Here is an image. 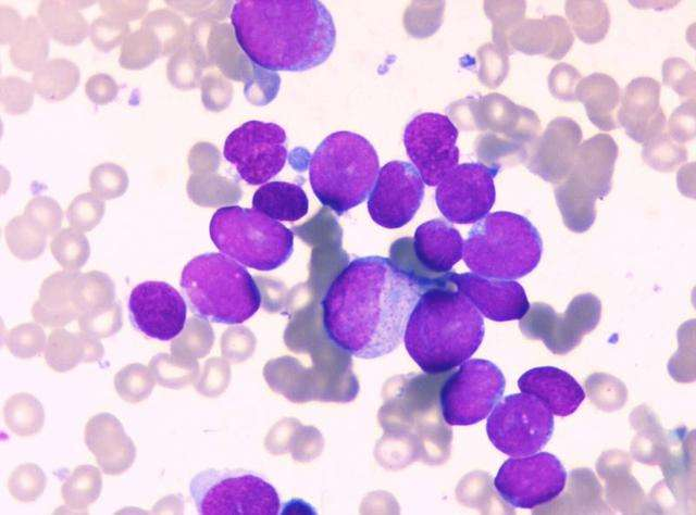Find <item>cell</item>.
<instances>
[{
  "instance_id": "cell-4",
  "label": "cell",
  "mask_w": 696,
  "mask_h": 515,
  "mask_svg": "<svg viewBox=\"0 0 696 515\" xmlns=\"http://www.w3.org/2000/svg\"><path fill=\"white\" fill-rule=\"evenodd\" d=\"M380 162L363 136L340 130L328 135L313 152L309 180L319 201L337 215L362 203L370 194Z\"/></svg>"
},
{
  "instance_id": "cell-1",
  "label": "cell",
  "mask_w": 696,
  "mask_h": 515,
  "mask_svg": "<svg viewBox=\"0 0 696 515\" xmlns=\"http://www.w3.org/2000/svg\"><path fill=\"white\" fill-rule=\"evenodd\" d=\"M438 278H426L383 256L357 258L328 286L322 301L327 339L359 359H376L401 342L420 296Z\"/></svg>"
},
{
  "instance_id": "cell-32",
  "label": "cell",
  "mask_w": 696,
  "mask_h": 515,
  "mask_svg": "<svg viewBox=\"0 0 696 515\" xmlns=\"http://www.w3.org/2000/svg\"><path fill=\"white\" fill-rule=\"evenodd\" d=\"M46 476L42 469L32 463L16 467L8 480L11 495L20 502L35 501L46 488Z\"/></svg>"
},
{
  "instance_id": "cell-34",
  "label": "cell",
  "mask_w": 696,
  "mask_h": 515,
  "mask_svg": "<svg viewBox=\"0 0 696 515\" xmlns=\"http://www.w3.org/2000/svg\"><path fill=\"white\" fill-rule=\"evenodd\" d=\"M581 80V75L573 66L560 63L551 71L549 86L551 93L562 101L576 99L575 89Z\"/></svg>"
},
{
  "instance_id": "cell-26",
  "label": "cell",
  "mask_w": 696,
  "mask_h": 515,
  "mask_svg": "<svg viewBox=\"0 0 696 515\" xmlns=\"http://www.w3.org/2000/svg\"><path fill=\"white\" fill-rule=\"evenodd\" d=\"M252 206L274 221L296 222L308 213L304 190L287 181H270L258 188Z\"/></svg>"
},
{
  "instance_id": "cell-3",
  "label": "cell",
  "mask_w": 696,
  "mask_h": 515,
  "mask_svg": "<svg viewBox=\"0 0 696 515\" xmlns=\"http://www.w3.org/2000/svg\"><path fill=\"white\" fill-rule=\"evenodd\" d=\"M446 274L418 299L406 325L403 341L410 357L426 374L459 366L478 349L484 321Z\"/></svg>"
},
{
  "instance_id": "cell-7",
  "label": "cell",
  "mask_w": 696,
  "mask_h": 515,
  "mask_svg": "<svg viewBox=\"0 0 696 515\" xmlns=\"http://www.w3.org/2000/svg\"><path fill=\"white\" fill-rule=\"evenodd\" d=\"M209 231L221 253L257 271L278 268L294 250L293 231L253 208L219 209Z\"/></svg>"
},
{
  "instance_id": "cell-17",
  "label": "cell",
  "mask_w": 696,
  "mask_h": 515,
  "mask_svg": "<svg viewBox=\"0 0 696 515\" xmlns=\"http://www.w3.org/2000/svg\"><path fill=\"white\" fill-rule=\"evenodd\" d=\"M533 316L524 325L530 337L542 339L556 354H566L580 344L583 337L597 326L600 300L593 293L574 297L562 314H556L546 304H534Z\"/></svg>"
},
{
  "instance_id": "cell-19",
  "label": "cell",
  "mask_w": 696,
  "mask_h": 515,
  "mask_svg": "<svg viewBox=\"0 0 696 515\" xmlns=\"http://www.w3.org/2000/svg\"><path fill=\"white\" fill-rule=\"evenodd\" d=\"M446 277L490 321L522 319L530 311L523 287L513 279L490 278L474 273H449Z\"/></svg>"
},
{
  "instance_id": "cell-29",
  "label": "cell",
  "mask_w": 696,
  "mask_h": 515,
  "mask_svg": "<svg viewBox=\"0 0 696 515\" xmlns=\"http://www.w3.org/2000/svg\"><path fill=\"white\" fill-rule=\"evenodd\" d=\"M3 414L8 428L21 437L37 434L45 422V411L41 403L34 395L24 392L8 399Z\"/></svg>"
},
{
  "instance_id": "cell-35",
  "label": "cell",
  "mask_w": 696,
  "mask_h": 515,
  "mask_svg": "<svg viewBox=\"0 0 696 515\" xmlns=\"http://www.w3.org/2000/svg\"><path fill=\"white\" fill-rule=\"evenodd\" d=\"M694 101L684 103L675 110L669 122V136L676 142H684L694 137Z\"/></svg>"
},
{
  "instance_id": "cell-5",
  "label": "cell",
  "mask_w": 696,
  "mask_h": 515,
  "mask_svg": "<svg viewBox=\"0 0 696 515\" xmlns=\"http://www.w3.org/2000/svg\"><path fill=\"white\" fill-rule=\"evenodd\" d=\"M181 287L192 313L212 323L241 324L261 304L252 276L223 253L209 252L191 259L183 268Z\"/></svg>"
},
{
  "instance_id": "cell-25",
  "label": "cell",
  "mask_w": 696,
  "mask_h": 515,
  "mask_svg": "<svg viewBox=\"0 0 696 515\" xmlns=\"http://www.w3.org/2000/svg\"><path fill=\"white\" fill-rule=\"evenodd\" d=\"M575 97L585 106L589 121L602 130L616 129L620 89L617 81L602 73H593L581 79Z\"/></svg>"
},
{
  "instance_id": "cell-30",
  "label": "cell",
  "mask_w": 696,
  "mask_h": 515,
  "mask_svg": "<svg viewBox=\"0 0 696 515\" xmlns=\"http://www.w3.org/2000/svg\"><path fill=\"white\" fill-rule=\"evenodd\" d=\"M101 488L100 472L91 465H80L67 477L61 492L67 505L86 508L98 499Z\"/></svg>"
},
{
  "instance_id": "cell-22",
  "label": "cell",
  "mask_w": 696,
  "mask_h": 515,
  "mask_svg": "<svg viewBox=\"0 0 696 515\" xmlns=\"http://www.w3.org/2000/svg\"><path fill=\"white\" fill-rule=\"evenodd\" d=\"M582 140L580 125L569 117H557L542 136L532 169L545 180L558 184L570 172Z\"/></svg>"
},
{
  "instance_id": "cell-33",
  "label": "cell",
  "mask_w": 696,
  "mask_h": 515,
  "mask_svg": "<svg viewBox=\"0 0 696 515\" xmlns=\"http://www.w3.org/2000/svg\"><path fill=\"white\" fill-rule=\"evenodd\" d=\"M145 367L132 364L121 369L115 376V389L126 402L137 403L146 399L151 390Z\"/></svg>"
},
{
  "instance_id": "cell-6",
  "label": "cell",
  "mask_w": 696,
  "mask_h": 515,
  "mask_svg": "<svg viewBox=\"0 0 696 515\" xmlns=\"http://www.w3.org/2000/svg\"><path fill=\"white\" fill-rule=\"evenodd\" d=\"M543 243L524 216L494 212L478 221L463 243V261L474 273L498 279H518L539 263Z\"/></svg>"
},
{
  "instance_id": "cell-13",
  "label": "cell",
  "mask_w": 696,
  "mask_h": 515,
  "mask_svg": "<svg viewBox=\"0 0 696 515\" xmlns=\"http://www.w3.org/2000/svg\"><path fill=\"white\" fill-rule=\"evenodd\" d=\"M223 155L247 184H264L285 165L286 133L275 123L248 121L227 136Z\"/></svg>"
},
{
  "instance_id": "cell-21",
  "label": "cell",
  "mask_w": 696,
  "mask_h": 515,
  "mask_svg": "<svg viewBox=\"0 0 696 515\" xmlns=\"http://www.w3.org/2000/svg\"><path fill=\"white\" fill-rule=\"evenodd\" d=\"M84 438L104 474L116 476L133 465L135 444L114 415L99 413L91 416L85 426Z\"/></svg>"
},
{
  "instance_id": "cell-24",
  "label": "cell",
  "mask_w": 696,
  "mask_h": 515,
  "mask_svg": "<svg viewBox=\"0 0 696 515\" xmlns=\"http://www.w3.org/2000/svg\"><path fill=\"white\" fill-rule=\"evenodd\" d=\"M463 243L460 233L451 224L434 218L418 226L412 250L425 269L446 274L462 258Z\"/></svg>"
},
{
  "instance_id": "cell-20",
  "label": "cell",
  "mask_w": 696,
  "mask_h": 515,
  "mask_svg": "<svg viewBox=\"0 0 696 515\" xmlns=\"http://www.w3.org/2000/svg\"><path fill=\"white\" fill-rule=\"evenodd\" d=\"M659 100L660 84L650 77H637L626 86L617 120L633 140L646 143L663 133L666 116Z\"/></svg>"
},
{
  "instance_id": "cell-16",
  "label": "cell",
  "mask_w": 696,
  "mask_h": 515,
  "mask_svg": "<svg viewBox=\"0 0 696 515\" xmlns=\"http://www.w3.org/2000/svg\"><path fill=\"white\" fill-rule=\"evenodd\" d=\"M423 197L424 183L417 168L407 162L391 161L378 171L368 210L377 225L396 229L413 218Z\"/></svg>"
},
{
  "instance_id": "cell-28",
  "label": "cell",
  "mask_w": 696,
  "mask_h": 515,
  "mask_svg": "<svg viewBox=\"0 0 696 515\" xmlns=\"http://www.w3.org/2000/svg\"><path fill=\"white\" fill-rule=\"evenodd\" d=\"M79 80L75 64L66 60H53L41 65L34 74L37 92L48 100H60L72 93Z\"/></svg>"
},
{
  "instance_id": "cell-12",
  "label": "cell",
  "mask_w": 696,
  "mask_h": 515,
  "mask_svg": "<svg viewBox=\"0 0 696 515\" xmlns=\"http://www.w3.org/2000/svg\"><path fill=\"white\" fill-rule=\"evenodd\" d=\"M566 480L560 461L548 452H539L507 460L494 479V487L507 504L532 510L556 499Z\"/></svg>"
},
{
  "instance_id": "cell-23",
  "label": "cell",
  "mask_w": 696,
  "mask_h": 515,
  "mask_svg": "<svg viewBox=\"0 0 696 515\" xmlns=\"http://www.w3.org/2000/svg\"><path fill=\"white\" fill-rule=\"evenodd\" d=\"M521 392L542 401L552 414L568 416L585 399L581 385L567 372L552 366L535 367L518 380Z\"/></svg>"
},
{
  "instance_id": "cell-9",
  "label": "cell",
  "mask_w": 696,
  "mask_h": 515,
  "mask_svg": "<svg viewBox=\"0 0 696 515\" xmlns=\"http://www.w3.org/2000/svg\"><path fill=\"white\" fill-rule=\"evenodd\" d=\"M189 493L202 515H276L281 511L276 489L251 470H201L190 480Z\"/></svg>"
},
{
  "instance_id": "cell-18",
  "label": "cell",
  "mask_w": 696,
  "mask_h": 515,
  "mask_svg": "<svg viewBox=\"0 0 696 515\" xmlns=\"http://www.w3.org/2000/svg\"><path fill=\"white\" fill-rule=\"evenodd\" d=\"M133 325L144 335L167 341L184 329L187 306L179 292L164 281L138 284L128 298Z\"/></svg>"
},
{
  "instance_id": "cell-15",
  "label": "cell",
  "mask_w": 696,
  "mask_h": 515,
  "mask_svg": "<svg viewBox=\"0 0 696 515\" xmlns=\"http://www.w3.org/2000/svg\"><path fill=\"white\" fill-rule=\"evenodd\" d=\"M498 171V165L478 162L457 165L435 191L442 214L457 224H472L484 218L496 199L494 178Z\"/></svg>"
},
{
  "instance_id": "cell-10",
  "label": "cell",
  "mask_w": 696,
  "mask_h": 515,
  "mask_svg": "<svg viewBox=\"0 0 696 515\" xmlns=\"http://www.w3.org/2000/svg\"><path fill=\"white\" fill-rule=\"evenodd\" d=\"M552 431L551 411L524 392L499 401L486 423V432L494 447L513 457L536 453L549 441Z\"/></svg>"
},
{
  "instance_id": "cell-36",
  "label": "cell",
  "mask_w": 696,
  "mask_h": 515,
  "mask_svg": "<svg viewBox=\"0 0 696 515\" xmlns=\"http://www.w3.org/2000/svg\"><path fill=\"white\" fill-rule=\"evenodd\" d=\"M664 81L671 86L676 93L687 96L682 83L694 85V72L682 59H668L663 64Z\"/></svg>"
},
{
  "instance_id": "cell-11",
  "label": "cell",
  "mask_w": 696,
  "mask_h": 515,
  "mask_svg": "<svg viewBox=\"0 0 696 515\" xmlns=\"http://www.w3.org/2000/svg\"><path fill=\"white\" fill-rule=\"evenodd\" d=\"M506 379L492 362L467 360L442 386L439 406L448 425L468 426L484 419L500 401Z\"/></svg>"
},
{
  "instance_id": "cell-31",
  "label": "cell",
  "mask_w": 696,
  "mask_h": 515,
  "mask_svg": "<svg viewBox=\"0 0 696 515\" xmlns=\"http://www.w3.org/2000/svg\"><path fill=\"white\" fill-rule=\"evenodd\" d=\"M643 159L659 172H671L686 160V150L664 131L644 143Z\"/></svg>"
},
{
  "instance_id": "cell-8",
  "label": "cell",
  "mask_w": 696,
  "mask_h": 515,
  "mask_svg": "<svg viewBox=\"0 0 696 515\" xmlns=\"http://www.w3.org/2000/svg\"><path fill=\"white\" fill-rule=\"evenodd\" d=\"M618 146L607 134H597L580 143L569 174L555 187V197L564 225L584 233L596 218V199L611 189Z\"/></svg>"
},
{
  "instance_id": "cell-14",
  "label": "cell",
  "mask_w": 696,
  "mask_h": 515,
  "mask_svg": "<svg viewBox=\"0 0 696 515\" xmlns=\"http://www.w3.org/2000/svg\"><path fill=\"white\" fill-rule=\"evenodd\" d=\"M457 138L455 124L439 113H421L408 123L405 148L424 184L437 186L458 165Z\"/></svg>"
},
{
  "instance_id": "cell-2",
  "label": "cell",
  "mask_w": 696,
  "mask_h": 515,
  "mask_svg": "<svg viewBox=\"0 0 696 515\" xmlns=\"http://www.w3.org/2000/svg\"><path fill=\"white\" fill-rule=\"evenodd\" d=\"M234 35L251 62L269 71L303 72L333 52L336 29L318 0H240L231 13Z\"/></svg>"
},
{
  "instance_id": "cell-27",
  "label": "cell",
  "mask_w": 696,
  "mask_h": 515,
  "mask_svg": "<svg viewBox=\"0 0 696 515\" xmlns=\"http://www.w3.org/2000/svg\"><path fill=\"white\" fill-rule=\"evenodd\" d=\"M580 39L588 43L600 41L607 34L610 15L601 1H568L564 8Z\"/></svg>"
}]
</instances>
